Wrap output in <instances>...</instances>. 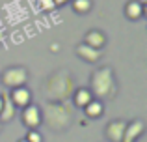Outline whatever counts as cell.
Returning <instances> with one entry per match:
<instances>
[{
	"instance_id": "obj_1",
	"label": "cell",
	"mask_w": 147,
	"mask_h": 142,
	"mask_svg": "<svg viewBox=\"0 0 147 142\" xmlns=\"http://www.w3.org/2000/svg\"><path fill=\"white\" fill-rule=\"evenodd\" d=\"M43 92L49 101L52 103H67L75 92V79L67 69L52 71L43 80Z\"/></svg>"
},
{
	"instance_id": "obj_2",
	"label": "cell",
	"mask_w": 147,
	"mask_h": 142,
	"mask_svg": "<svg viewBox=\"0 0 147 142\" xmlns=\"http://www.w3.org/2000/svg\"><path fill=\"white\" fill-rule=\"evenodd\" d=\"M73 109L71 103H52L47 101L41 110V124H45L52 131H65L73 122Z\"/></svg>"
},
{
	"instance_id": "obj_3",
	"label": "cell",
	"mask_w": 147,
	"mask_h": 142,
	"mask_svg": "<svg viewBox=\"0 0 147 142\" xmlns=\"http://www.w3.org/2000/svg\"><path fill=\"white\" fill-rule=\"evenodd\" d=\"M90 90L95 99H112L117 94V84H115V75L110 66L97 67L91 73L90 79Z\"/></svg>"
},
{
	"instance_id": "obj_4",
	"label": "cell",
	"mask_w": 147,
	"mask_h": 142,
	"mask_svg": "<svg viewBox=\"0 0 147 142\" xmlns=\"http://www.w3.org/2000/svg\"><path fill=\"white\" fill-rule=\"evenodd\" d=\"M28 69L24 66H9L2 71L0 75V82L7 88V90H15V88H22L28 82Z\"/></svg>"
},
{
	"instance_id": "obj_5",
	"label": "cell",
	"mask_w": 147,
	"mask_h": 142,
	"mask_svg": "<svg viewBox=\"0 0 147 142\" xmlns=\"http://www.w3.org/2000/svg\"><path fill=\"white\" fill-rule=\"evenodd\" d=\"M21 120H22V124H24V127L28 129V131H30V129H37L41 125V107L30 103L28 107L22 109Z\"/></svg>"
},
{
	"instance_id": "obj_6",
	"label": "cell",
	"mask_w": 147,
	"mask_h": 142,
	"mask_svg": "<svg viewBox=\"0 0 147 142\" xmlns=\"http://www.w3.org/2000/svg\"><path fill=\"white\" fill-rule=\"evenodd\" d=\"M7 92H9V99H11L15 109H24V107H28L32 103V92L26 86L15 88V90H7Z\"/></svg>"
},
{
	"instance_id": "obj_7",
	"label": "cell",
	"mask_w": 147,
	"mask_h": 142,
	"mask_svg": "<svg viewBox=\"0 0 147 142\" xmlns=\"http://www.w3.org/2000/svg\"><path fill=\"white\" fill-rule=\"evenodd\" d=\"M84 45H88V47L91 49H97V51H102L104 45H106V36H104L102 30L99 28H91L88 30L86 34H84Z\"/></svg>"
},
{
	"instance_id": "obj_8",
	"label": "cell",
	"mask_w": 147,
	"mask_h": 142,
	"mask_svg": "<svg viewBox=\"0 0 147 142\" xmlns=\"http://www.w3.org/2000/svg\"><path fill=\"white\" fill-rule=\"evenodd\" d=\"M125 127H127L125 120H112L106 125V129H104V137L108 139V142H121Z\"/></svg>"
},
{
	"instance_id": "obj_9",
	"label": "cell",
	"mask_w": 147,
	"mask_h": 142,
	"mask_svg": "<svg viewBox=\"0 0 147 142\" xmlns=\"http://www.w3.org/2000/svg\"><path fill=\"white\" fill-rule=\"evenodd\" d=\"M144 122L142 120H132V122H127V127L125 133H123V140L121 142H138L142 135H144Z\"/></svg>"
},
{
	"instance_id": "obj_10",
	"label": "cell",
	"mask_w": 147,
	"mask_h": 142,
	"mask_svg": "<svg viewBox=\"0 0 147 142\" xmlns=\"http://www.w3.org/2000/svg\"><path fill=\"white\" fill-rule=\"evenodd\" d=\"M71 99H73V107H76V109H84V107H86L90 101H93L95 97H93V94H91L90 88L82 86V88H75Z\"/></svg>"
},
{
	"instance_id": "obj_11",
	"label": "cell",
	"mask_w": 147,
	"mask_h": 142,
	"mask_svg": "<svg viewBox=\"0 0 147 142\" xmlns=\"http://www.w3.org/2000/svg\"><path fill=\"white\" fill-rule=\"evenodd\" d=\"M0 95H2V112H0V124H7V122H11L15 118V112H17V109L13 107V103H11L9 99V92L7 90H2L0 92Z\"/></svg>"
},
{
	"instance_id": "obj_12",
	"label": "cell",
	"mask_w": 147,
	"mask_h": 142,
	"mask_svg": "<svg viewBox=\"0 0 147 142\" xmlns=\"http://www.w3.org/2000/svg\"><path fill=\"white\" fill-rule=\"evenodd\" d=\"M76 54L80 56V60H84V62H88V64H97L99 60L102 58V51L91 49V47H88V45H84V43L76 45Z\"/></svg>"
},
{
	"instance_id": "obj_13",
	"label": "cell",
	"mask_w": 147,
	"mask_h": 142,
	"mask_svg": "<svg viewBox=\"0 0 147 142\" xmlns=\"http://www.w3.org/2000/svg\"><path fill=\"white\" fill-rule=\"evenodd\" d=\"M145 15V6H142L138 0H129L125 4V17L129 21H138Z\"/></svg>"
},
{
	"instance_id": "obj_14",
	"label": "cell",
	"mask_w": 147,
	"mask_h": 142,
	"mask_svg": "<svg viewBox=\"0 0 147 142\" xmlns=\"http://www.w3.org/2000/svg\"><path fill=\"white\" fill-rule=\"evenodd\" d=\"M82 110L90 120H97V118H100L104 114V105H102V101H99V99H93V101H90Z\"/></svg>"
},
{
	"instance_id": "obj_15",
	"label": "cell",
	"mask_w": 147,
	"mask_h": 142,
	"mask_svg": "<svg viewBox=\"0 0 147 142\" xmlns=\"http://www.w3.org/2000/svg\"><path fill=\"white\" fill-rule=\"evenodd\" d=\"M71 6H73V11L78 15H86L91 11L93 7V2L91 0H71Z\"/></svg>"
},
{
	"instance_id": "obj_16",
	"label": "cell",
	"mask_w": 147,
	"mask_h": 142,
	"mask_svg": "<svg viewBox=\"0 0 147 142\" xmlns=\"http://www.w3.org/2000/svg\"><path fill=\"white\" fill-rule=\"evenodd\" d=\"M28 142H43V135H41L37 129H30L28 133H26V137H24Z\"/></svg>"
},
{
	"instance_id": "obj_17",
	"label": "cell",
	"mask_w": 147,
	"mask_h": 142,
	"mask_svg": "<svg viewBox=\"0 0 147 142\" xmlns=\"http://www.w3.org/2000/svg\"><path fill=\"white\" fill-rule=\"evenodd\" d=\"M39 7L45 10V11H49V10L54 7V4H52V0H39Z\"/></svg>"
},
{
	"instance_id": "obj_18",
	"label": "cell",
	"mask_w": 147,
	"mask_h": 142,
	"mask_svg": "<svg viewBox=\"0 0 147 142\" xmlns=\"http://www.w3.org/2000/svg\"><path fill=\"white\" fill-rule=\"evenodd\" d=\"M71 0H52V4H54V7H61V6H65V4H69Z\"/></svg>"
},
{
	"instance_id": "obj_19",
	"label": "cell",
	"mask_w": 147,
	"mask_h": 142,
	"mask_svg": "<svg viewBox=\"0 0 147 142\" xmlns=\"http://www.w3.org/2000/svg\"><path fill=\"white\" fill-rule=\"evenodd\" d=\"M2 105H4V101H2V95H0V112H2Z\"/></svg>"
},
{
	"instance_id": "obj_20",
	"label": "cell",
	"mask_w": 147,
	"mask_h": 142,
	"mask_svg": "<svg viewBox=\"0 0 147 142\" xmlns=\"http://www.w3.org/2000/svg\"><path fill=\"white\" fill-rule=\"evenodd\" d=\"M138 2H140L142 6H145V2H147V0H138Z\"/></svg>"
},
{
	"instance_id": "obj_21",
	"label": "cell",
	"mask_w": 147,
	"mask_h": 142,
	"mask_svg": "<svg viewBox=\"0 0 147 142\" xmlns=\"http://www.w3.org/2000/svg\"><path fill=\"white\" fill-rule=\"evenodd\" d=\"M19 142H28V140H26V139H21V140H19Z\"/></svg>"
},
{
	"instance_id": "obj_22",
	"label": "cell",
	"mask_w": 147,
	"mask_h": 142,
	"mask_svg": "<svg viewBox=\"0 0 147 142\" xmlns=\"http://www.w3.org/2000/svg\"><path fill=\"white\" fill-rule=\"evenodd\" d=\"M2 37H4V32H0V39H2Z\"/></svg>"
},
{
	"instance_id": "obj_23",
	"label": "cell",
	"mask_w": 147,
	"mask_h": 142,
	"mask_svg": "<svg viewBox=\"0 0 147 142\" xmlns=\"http://www.w3.org/2000/svg\"><path fill=\"white\" fill-rule=\"evenodd\" d=\"M0 131H2V124H0Z\"/></svg>"
}]
</instances>
